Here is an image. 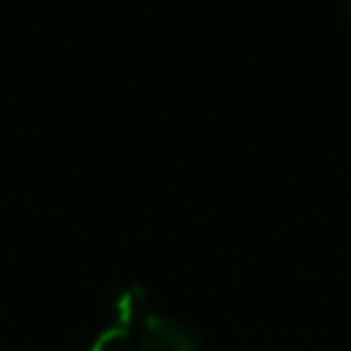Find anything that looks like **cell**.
<instances>
[{
  "instance_id": "7a4b0ae2",
  "label": "cell",
  "mask_w": 351,
  "mask_h": 351,
  "mask_svg": "<svg viewBox=\"0 0 351 351\" xmlns=\"http://www.w3.org/2000/svg\"><path fill=\"white\" fill-rule=\"evenodd\" d=\"M149 303V287L140 279H130V282L116 284L108 291V306L111 313L116 315V322L130 327L140 315H145V306Z\"/></svg>"
},
{
  "instance_id": "3957f363",
  "label": "cell",
  "mask_w": 351,
  "mask_h": 351,
  "mask_svg": "<svg viewBox=\"0 0 351 351\" xmlns=\"http://www.w3.org/2000/svg\"><path fill=\"white\" fill-rule=\"evenodd\" d=\"M84 351H132V335L130 327L121 322H108L101 330L94 332V337L87 341Z\"/></svg>"
},
{
  "instance_id": "6da1fadb",
  "label": "cell",
  "mask_w": 351,
  "mask_h": 351,
  "mask_svg": "<svg viewBox=\"0 0 351 351\" xmlns=\"http://www.w3.org/2000/svg\"><path fill=\"white\" fill-rule=\"evenodd\" d=\"M205 339L202 330L181 315L164 311H147L137 344L145 351H197Z\"/></svg>"
},
{
  "instance_id": "277c9868",
  "label": "cell",
  "mask_w": 351,
  "mask_h": 351,
  "mask_svg": "<svg viewBox=\"0 0 351 351\" xmlns=\"http://www.w3.org/2000/svg\"><path fill=\"white\" fill-rule=\"evenodd\" d=\"M341 12H344V15H346V17H349V20H351V0H346L344 5H341Z\"/></svg>"
}]
</instances>
